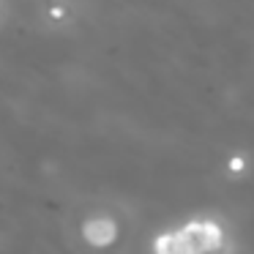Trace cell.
Here are the masks:
<instances>
[{"mask_svg": "<svg viewBox=\"0 0 254 254\" xmlns=\"http://www.w3.org/2000/svg\"><path fill=\"white\" fill-rule=\"evenodd\" d=\"M175 235H178V252H205V249L221 246V230L213 221L189 224L186 230L175 232Z\"/></svg>", "mask_w": 254, "mask_h": 254, "instance_id": "obj_1", "label": "cell"}, {"mask_svg": "<svg viewBox=\"0 0 254 254\" xmlns=\"http://www.w3.org/2000/svg\"><path fill=\"white\" fill-rule=\"evenodd\" d=\"M85 238H88L90 243H110L112 238H115V224L107 221V219L90 221V224L85 227Z\"/></svg>", "mask_w": 254, "mask_h": 254, "instance_id": "obj_2", "label": "cell"}, {"mask_svg": "<svg viewBox=\"0 0 254 254\" xmlns=\"http://www.w3.org/2000/svg\"><path fill=\"white\" fill-rule=\"evenodd\" d=\"M156 249H159V252H178V235L172 232V235L159 238V241H156Z\"/></svg>", "mask_w": 254, "mask_h": 254, "instance_id": "obj_3", "label": "cell"}]
</instances>
